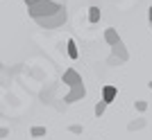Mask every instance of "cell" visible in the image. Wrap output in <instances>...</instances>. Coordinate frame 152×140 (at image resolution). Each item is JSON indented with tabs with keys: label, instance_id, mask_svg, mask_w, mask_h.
Wrapping results in <instances>:
<instances>
[{
	"label": "cell",
	"instance_id": "7",
	"mask_svg": "<svg viewBox=\"0 0 152 140\" xmlns=\"http://www.w3.org/2000/svg\"><path fill=\"white\" fill-rule=\"evenodd\" d=\"M104 41H107V45H111V48H114V45L121 41V36H118V30H114V27L104 30Z\"/></svg>",
	"mask_w": 152,
	"mask_h": 140
},
{
	"label": "cell",
	"instance_id": "9",
	"mask_svg": "<svg viewBox=\"0 0 152 140\" xmlns=\"http://www.w3.org/2000/svg\"><path fill=\"white\" fill-rule=\"evenodd\" d=\"M66 52H68V57H70V59H77V57H80L77 45H75V41H73V38H68V43H66Z\"/></svg>",
	"mask_w": 152,
	"mask_h": 140
},
{
	"label": "cell",
	"instance_id": "18",
	"mask_svg": "<svg viewBox=\"0 0 152 140\" xmlns=\"http://www.w3.org/2000/svg\"><path fill=\"white\" fill-rule=\"evenodd\" d=\"M148 18H150V25H152V7L148 9Z\"/></svg>",
	"mask_w": 152,
	"mask_h": 140
},
{
	"label": "cell",
	"instance_id": "16",
	"mask_svg": "<svg viewBox=\"0 0 152 140\" xmlns=\"http://www.w3.org/2000/svg\"><path fill=\"white\" fill-rule=\"evenodd\" d=\"M7 136H9V129H7V127H0V138H7Z\"/></svg>",
	"mask_w": 152,
	"mask_h": 140
},
{
	"label": "cell",
	"instance_id": "4",
	"mask_svg": "<svg viewBox=\"0 0 152 140\" xmlns=\"http://www.w3.org/2000/svg\"><path fill=\"white\" fill-rule=\"evenodd\" d=\"M61 82L68 86V88H73V86H80V84H84L82 82V75L77 72L75 68H68V70H64V75H61Z\"/></svg>",
	"mask_w": 152,
	"mask_h": 140
},
{
	"label": "cell",
	"instance_id": "21",
	"mask_svg": "<svg viewBox=\"0 0 152 140\" xmlns=\"http://www.w3.org/2000/svg\"><path fill=\"white\" fill-rule=\"evenodd\" d=\"M148 86H150V90H152V82H150V84H148Z\"/></svg>",
	"mask_w": 152,
	"mask_h": 140
},
{
	"label": "cell",
	"instance_id": "15",
	"mask_svg": "<svg viewBox=\"0 0 152 140\" xmlns=\"http://www.w3.org/2000/svg\"><path fill=\"white\" fill-rule=\"evenodd\" d=\"M68 131H70V134H75V136H80V134H82V124H70Z\"/></svg>",
	"mask_w": 152,
	"mask_h": 140
},
{
	"label": "cell",
	"instance_id": "6",
	"mask_svg": "<svg viewBox=\"0 0 152 140\" xmlns=\"http://www.w3.org/2000/svg\"><path fill=\"white\" fill-rule=\"evenodd\" d=\"M118 97V88L116 86H111V84H107V86H102V102H107V104H111Z\"/></svg>",
	"mask_w": 152,
	"mask_h": 140
},
{
	"label": "cell",
	"instance_id": "11",
	"mask_svg": "<svg viewBox=\"0 0 152 140\" xmlns=\"http://www.w3.org/2000/svg\"><path fill=\"white\" fill-rule=\"evenodd\" d=\"M45 134H48V129H45V127H39V124L30 129V136H32V138H43Z\"/></svg>",
	"mask_w": 152,
	"mask_h": 140
},
{
	"label": "cell",
	"instance_id": "12",
	"mask_svg": "<svg viewBox=\"0 0 152 140\" xmlns=\"http://www.w3.org/2000/svg\"><path fill=\"white\" fill-rule=\"evenodd\" d=\"M107 106H109V104H107V102H102V100H100V102L95 104V108H93V113L98 115V118H102V115H104V111H107Z\"/></svg>",
	"mask_w": 152,
	"mask_h": 140
},
{
	"label": "cell",
	"instance_id": "8",
	"mask_svg": "<svg viewBox=\"0 0 152 140\" xmlns=\"http://www.w3.org/2000/svg\"><path fill=\"white\" fill-rule=\"evenodd\" d=\"M148 122L143 120V118H136V120H132L129 124H127V131H141V129H145Z\"/></svg>",
	"mask_w": 152,
	"mask_h": 140
},
{
	"label": "cell",
	"instance_id": "5",
	"mask_svg": "<svg viewBox=\"0 0 152 140\" xmlns=\"http://www.w3.org/2000/svg\"><path fill=\"white\" fill-rule=\"evenodd\" d=\"M111 54H114V57H118V59L123 61V64H125V61H129V52H127L125 43H123V38H121V41H118V43L114 45V48H111Z\"/></svg>",
	"mask_w": 152,
	"mask_h": 140
},
{
	"label": "cell",
	"instance_id": "14",
	"mask_svg": "<svg viewBox=\"0 0 152 140\" xmlns=\"http://www.w3.org/2000/svg\"><path fill=\"white\" fill-rule=\"evenodd\" d=\"M121 64H123V61L118 57H114V54H109V57H107V66H121Z\"/></svg>",
	"mask_w": 152,
	"mask_h": 140
},
{
	"label": "cell",
	"instance_id": "3",
	"mask_svg": "<svg viewBox=\"0 0 152 140\" xmlns=\"http://www.w3.org/2000/svg\"><path fill=\"white\" fill-rule=\"evenodd\" d=\"M86 97V86L80 84V86H73V88L64 95V104H73V102H82Z\"/></svg>",
	"mask_w": 152,
	"mask_h": 140
},
{
	"label": "cell",
	"instance_id": "2",
	"mask_svg": "<svg viewBox=\"0 0 152 140\" xmlns=\"http://www.w3.org/2000/svg\"><path fill=\"white\" fill-rule=\"evenodd\" d=\"M66 20H68V12H66V7H61L57 14H52L48 18H39L34 20L39 27H43V30H59V27L66 25Z\"/></svg>",
	"mask_w": 152,
	"mask_h": 140
},
{
	"label": "cell",
	"instance_id": "10",
	"mask_svg": "<svg viewBox=\"0 0 152 140\" xmlns=\"http://www.w3.org/2000/svg\"><path fill=\"white\" fill-rule=\"evenodd\" d=\"M100 16H102V12H100V7H89V20L91 23H98L100 20Z\"/></svg>",
	"mask_w": 152,
	"mask_h": 140
},
{
	"label": "cell",
	"instance_id": "20",
	"mask_svg": "<svg viewBox=\"0 0 152 140\" xmlns=\"http://www.w3.org/2000/svg\"><path fill=\"white\" fill-rule=\"evenodd\" d=\"M2 70H5V66H2V61H0V72H2Z\"/></svg>",
	"mask_w": 152,
	"mask_h": 140
},
{
	"label": "cell",
	"instance_id": "17",
	"mask_svg": "<svg viewBox=\"0 0 152 140\" xmlns=\"http://www.w3.org/2000/svg\"><path fill=\"white\" fill-rule=\"evenodd\" d=\"M39 2H41V0H25L27 7H34V5H39Z\"/></svg>",
	"mask_w": 152,
	"mask_h": 140
},
{
	"label": "cell",
	"instance_id": "19",
	"mask_svg": "<svg viewBox=\"0 0 152 140\" xmlns=\"http://www.w3.org/2000/svg\"><path fill=\"white\" fill-rule=\"evenodd\" d=\"M57 5H61V7H66V0H55Z\"/></svg>",
	"mask_w": 152,
	"mask_h": 140
},
{
	"label": "cell",
	"instance_id": "13",
	"mask_svg": "<svg viewBox=\"0 0 152 140\" xmlns=\"http://www.w3.org/2000/svg\"><path fill=\"white\" fill-rule=\"evenodd\" d=\"M134 106H136V111H141V113H143V111L148 108V102H145V100H136V102H134Z\"/></svg>",
	"mask_w": 152,
	"mask_h": 140
},
{
	"label": "cell",
	"instance_id": "1",
	"mask_svg": "<svg viewBox=\"0 0 152 140\" xmlns=\"http://www.w3.org/2000/svg\"><path fill=\"white\" fill-rule=\"evenodd\" d=\"M59 9H61V5H57L55 0H41L39 5L27 7V14H30L34 20H39V18H48L52 14H57Z\"/></svg>",
	"mask_w": 152,
	"mask_h": 140
}]
</instances>
